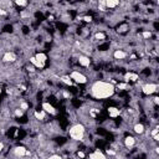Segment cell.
I'll return each mask as SVG.
<instances>
[{
	"instance_id": "cell-1",
	"label": "cell",
	"mask_w": 159,
	"mask_h": 159,
	"mask_svg": "<svg viewBox=\"0 0 159 159\" xmlns=\"http://www.w3.org/2000/svg\"><path fill=\"white\" fill-rule=\"evenodd\" d=\"M114 92H116V87L109 82L96 81L91 86V94L96 99H107V98L112 97L114 94Z\"/></svg>"
},
{
	"instance_id": "cell-2",
	"label": "cell",
	"mask_w": 159,
	"mask_h": 159,
	"mask_svg": "<svg viewBox=\"0 0 159 159\" xmlns=\"http://www.w3.org/2000/svg\"><path fill=\"white\" fill-rule=\"evenodd\" d=\"M68 133H70V137H71L72 140L81 142L83 139L84 134H86V128H84V125L82 123H76V124L71 125Z\"/></svg>"
},
{
	"instance_id": "cell-3",
	"label": "cell",
	"mask_w": 159,
	"mask_h": 159,
	"mask_svg": "<svg viewBox=\"0 0 159 159\" xmlns=\"http://www.w3.org/2000/svg\"><path fill=\"white\" fill-rule=\"evenodd\" d=\"M70 78L72 80V82H76V83H78V84H84V83H87V77H86L82 72H80V71H72V72L70 73Z\"/></svg>"
},
{
	"instance_id": "cell-4",
	"label": "cell",
	"mask_w": 159,
	"mask_h": 159,
	"mask_svg": "<svg viewBox=\"0 0 159 159\" xmlns=\"http://www.w3.org/2000/svg\"><path fill=\"white\" fill-rule=\"evenodd\" d=\"M12 153L15 154V157L17 158H22V157H27V155H31V152L29 149H26L25 147L22 145H19V147H15L12 149Z\"/></svg>"
},
{
	"instance_id": "cell-5",
	"label": "cell",
	"mask_w": 159,
	"mask_h": 159,
	"mask_svg": "<svg viewBox=\"0 0 159 159\" xmlns=\"http://www.w3.org/2000/svg\"><path fill=\"white\" fill-rule=\"evenodd\" d=\"M158 89V84L157 83H147L142 87V92L145 94V96H150L153 93H155Z\"/></svg>"
},
{
	"instance_id": "cell-6",
	"label": "cell",
	"mask_w": 159,
	"mask_h": 159,
	"mask_svg": "<svg viewBox=\"0 0 159 159\" xmlns=\"http://www.w3.org/2000/svg\"><path fill=\"white\" fill-rule=\"evenodd\" d=\"M42 111L45 112V113H48V114H56L57 112H56V109H55V107L50 103V102H43L42 103Z\"/></svg>"
},
{
	"instance_id": "cell-7",
	"label": "cell",
	"mask_w": 159,
	"mask_h": 159,
	"mask_svg": "<svg viewBox=\"0 0 159 159\" xmlns=\"http://www.w3.org/2000/svg\"><path fill=\"white\" fill-rule=\"evenodd\" d=\"M2 61L4 62H15L16 61V55L14 53V52H10V51H7V52H5L4 53V56H2Z\"/></svg>"
},
{
	"instance_id": "cell-8",
	"label": "cell",
	"mask_w": 159,
	"mask_h": 159,
	"mask_svg": "<svg viewBox=\"0 0 159 159\" xmlns=\"http://www.w3.org/2000/svg\"><path fill=\"white\" fill-rule=\"evenodd\" d=\"M89 159H107V157L99 150V149H96L94 152H92V153H89Z\"/></svg>"
},
{
	"instance_id": "cell-9",
	"label": "cell",
	"mask_w": 159,
	"mask_h": 159,
	"mask_svg": "<svg viewBox=\"0 0 159 159\" xmlns=\"http://www.w3.org/2000/svg\"><path fill=\"white\" fill-rule=\"evenodd\" d=\"M135 145V138L134 137H132V135H127L125 138H124V147L125 148H133Z\"/></svg>"
},
{
	"instance_id": "cell-10",
	"label": "cell",
	"mask_w": 159,
	"mask_h": 159,
	"mask_svg": "<svg viewBox=\"0 0 159 159\" xmlns=\"http://www.w3.org/2000/svg\"><path fill=\"white\" fill-rule=\"evenodd\" d=\"M78 63H80L82 67H88V66L91 65V60H89V57H87V56H80V57H78Z\"/></svg>"
},
{
	"instance_id": "cell-11",
	"label": "cell",
	"mask_w": 159,
	"mask_h": 159,
	"mask_svg": "<svg viewBox=\"0 0 159 159\" xmlns=\"http://www.w3.org/2000/svg\"><path fill=\"white\" fill-rule=\"evenodd\" d=\"M139 78L138 73H133V72H127L124 75V81H132V82H135Z\"/></svg>"
},
{
	"instance_id": "cell-12",
	"label": "cell",
	"mask_w": 159,
	"mask_h": 159,
	"mask_svg": "<svg viewBox=\"0 0 159 159\" xmlns=\"http://www.w3.org/2000/svg\"><path fill=\"white\" fill-rule=\"evenodd\" d=\"M108 114H109L111 118H116L120 114V109L117 108V107H109L108 108Z\"/></svg>"
},
{
	"instance_id": "cell-13",
	"label": "cell",
	"mask_w": 159,
	"mask_h": 159,
	"mask_svg": "<svg viewBox=\"0 0 159 159\" xmlns=\"http://www.w3.org/2000/svg\"><path fill=\"white\" fill-rule=\"evenodd\" d=\"M133 130H134V133H137V134H143V133L145 132V128H144L143 123H135L134 127H133Z\"/></svg>"
},
{
	"instance_id": "cell-14",
	"label": "cell",
	"mask_w": 159,
	"mask_h": 159,
	"mask_svg": "<svg viewBox=\"0 0 159 159\" xmlns=\"http://www.w3.org/2000/svg\"><path fill=\"white\" fill-rule=\"evenodd\" d=\"M113 56H114L116 60H123V58L127 57V53L123 50H116L114 53H113Z\"/></svg>"
},
{
	"instance_id": "cell-15",
	"label": "cell",
	"mask_w": 159,
	"mask_h": 159,
	"mask_svg": "<svg viewBox=\"0 0 159 159\" xmlns=\"http://www.w3.org/2000/svg\"><path fill=\"white\" fill-rule=\"evenodd\" d=\"M35 58H36L40 63H42V65L45 66V62H46V60H47V56H46L45 53H42V52H39V53H36Z\"/></svg>"
},
{
	"instance_id": "cell-16",
	"label": "cell",
	"mask_w": 159,
	"mask_h": 159,
	"mask_svg": "<svg viewBox=\"0 0 159 159\" xmlns=\"http://www.w3.org/2000/svg\"><path fill=\"white\" fill-rule=\"evenodd\" d=\"M118 5H119V1H117V0H107L106 1V7H108V9H114Z\"/></svg>"
},
{
	"instance_id": "cell-17",
	"label": "cell",
	"mask_w": 159,
	"mask_h": 159,
	"mask_svg": "<svg viewBox=\"0 0 159 159\" xmlns=\"http://www.w3.org/2000/svg\"><path fill=\"white\" fill-rule=\"evenodd\" d=\"M60 80H61L65 84H67V86H72V83H73V82H72V80L70 78V76H62Z\"/></svg>"
},
{
	"instance_id": "cell-18",
	"label": "cell",
	"mask_w": 159,
	"mask_h": 159,
	"mask_svg": "<svg viewBox=\"0 0 159 159\" xmlns=\"http://www.w3.org/2000/svg\"><path fill=\"white\" fill-rule=\"evenodd\" d=\"M35 117H36V119H39V120H43L45 119V112L43 111H35Z\"/></svg>"
},
{
	"instance_id": "cell-19",
	"label": "cell",
	"mask_w": 159,
	"mask_h": 159,
	"mask_svg": "<svg viewBox=\"0 0 159 159\" xmlns=\"http://www.w3.org/2000/svg\"><path fill=\"white\" fill-rule=\"evenodd\" d=\"M94 39H96V40H99V41H103V40L106 39V34H104V32L98 31V32H96V34H94Z\"/></svg>"
},
{
	"instance_id": "cell-20",
	"label": "cell",
	"mask_w": 159,
	"mask_h": 159,
	"mask_svg": "<svg viewBox=\"0 0 159 159\" xmlns=\"http://www.w3.org/2000/svg\"><path fill=\"white\" fill-rule=\"evenodd\" d=\"M98 9L101 10V11H106V1H99L98 2Z\"/></svg>"
},
{
	"instance_id": "cell-21",
	"label": "cell",
	"mask_w": 159,
	"mask_h": 159,
	"mask_svg": "<svg viewBox=\"0 0 159 159\" xmlns=\"http://www.w3.org/2000/svg\"><path fill=\"white\" fill-rule=\"evenodd\" d=\"M15 4L17 6H26L27 5V1H24V0H19V1H15Z\"/></svg>"
},
{
	"instance_id": "cell-22",
	"label": "cell",
	"mask_w": 159,
	"mask_h": 159,
	"mask_svg": "<svg viewBox=\"0 0 159 159\" xmlns=\"http://www.w3.org/2000/svg\"><path fill=\"white\" fill-rule=\"evenodd\" d=\"M46 159H62V157H61V155H58V154H52V155L47 157Z\"/></svg>"
},
{
	"instance_id": "cell-23",
	"label": "cell",
	"mask_w": 159,
	"mask_h": 159,
	"mask_svg": "<svg viewBox=\"0 0 159 159\" xmlns=\"http://www.w3.org/2000/svg\"><path fill=\"white\" fill-rule=\"evenodd\" d=\"M149 37H152L150 31H144L143 32V39H149Z\"/></svg>"
},
{
	"instance_id": "cell-24",
	"label": "cell",
	"mask_w": 159,
	"mask_h": 159,
	"mask_svg": "<svg viewBox=\"0 0 159 159\" xmlns=\"http://www.w3.org/2000/svg\"><path fill=\"white\" fill-rule=\"evenodd\" d=\"M83 21H86V22H91V21H92V17H91V16H84V17H83Z\"/></svg>"
},
{
	"instance_id": "cell-25",
	"label": "cell",
	"mask_w": 159,
	"mask_h": 159,
	"mask_svg": "<svg viewBox=\"0 0 159 159\" xmlns=\"http://www.w3.org/2000/svg\"><path fill=\"white\" fill-rule=\"evenodd\" d=\"M77 157H78V158H84V153H83V152H78V153H77Z\"/></svg>"
},
{
	"instance_id": "cell-26",
	"label": "cell",
	"mask_w": 159,
	"mask_h": 159,
	"mask_svg": "<svg viewBox=\"0 0 159 159\" xmlns=\"http://www.w3.org/2000/svg\"><path fill=\"white\" fill-rule=\"evenodd\" d=\"M2 149H4V143H2V142H0V153L2 152Z\"/></svg>"
},
{
	"instance_id": "cell-27",
	"label": "cell",
	"mask_w": 159,
	"mask_h": 159,
	"mask_svg": "<svg viewBox=\"0 0 159 159\" xmlns=\"http://www.w3.org/2000/svg\"><path fill=\"white\" fill-rule=\"evenodd\" d=\"M0 94H1V87H0Z\"/></svg>"
}]
</instances>
